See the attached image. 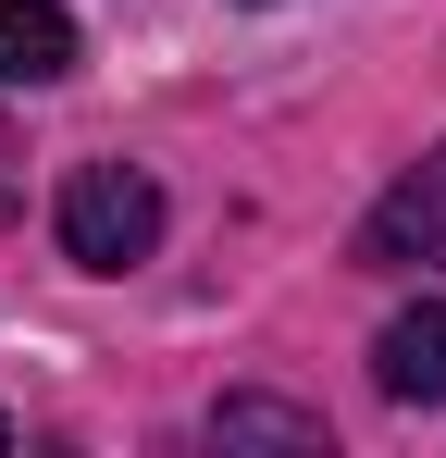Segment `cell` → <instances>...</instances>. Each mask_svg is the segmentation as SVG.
I'll return each mask as SVG.
<instances>
[{
	"instance_id": "obj_1",
	"label": "cell",
	"mask_w": 446,
	"mask_h": 458,
	"mask_svg": "<svg viewBox=\"0 0 446 458\" xmlns=\"http://www.w3.org/2000/svg\"><path fill=\"white\" fill-rule=\"evenodd\" d=\"M50 224H63V260H74V273H137L149 248H161V186H149L137 161H74Z\"/></svg>"
},
{
	"instance_id": "obj_2",
	"label": "cell",
	"mask_w": 446,
	"mask_h": 458,
	"mask_svg": "<svg viewBox=\"0 0 446 458\" xmlns=\"http://www.w3.org/2000/svg\"><path fill=\"white\" fill-rule=\"evenodd\" d=\"M347 260H360V273H422V260H446V149L409 161L360 211V248H347Z\"/></svg>"
},
{
	"instance_id": "obj_3",
	"label": "cell",
	"mask_w": 446,
	"mask_h": 458,
	"mask_svg": "<svg viewBox=\"0 0 446 458\" xmlns=\"http://www.w3.org/2000/svg\"><path fill=\"white\" fill-rule=\"evenodd\" d=\"M372 384H384L397 409H446V298L397 310V322L372 335Z\"/></svg>"
},
{
	"instance_id": "obj_4",
	"label": "cell",
	"mask_w": 446,
	"mask_h": 458,
	"mask_svg": "<svg viewBox=\"0 0 446 458\" xmlns=\"http://www.w3.org/2000/svg\"><path fill=\"white\" fill-rule=\"evenodd\" d=\"M74 75V13L63 0H0V87H63Z\"/></svg>"
},
{
	"instance_id": "obj_5",
	"label": "cell",
	"mask_w": 446,
	"mask_h": 458,
	"mask_svg": "<svg viewBox=\"0 0 446 458\" xmlns=\"http://www.w3.org/2000/svg\"><path fill=\"white\" fill-rule=\"evenodd\" d=\"M211 446H297V458H322V409H286V396H223V409H211Z\"/></svg>"
},
{
	"instance_id": "obj_6",
	"label": "cell",
	"mask_w": 446,
	"mask_h": 458,
	"mask_svg": "<svg viewBox=\"0 0 446 458\" xmlns=\"http://www.w3.org/2000/svg\"><path fill=\"white\" fill-rule=\"evenodd\" d=\"M0 446H13V421H0Z\"/></svg>"
}]
</instances>
